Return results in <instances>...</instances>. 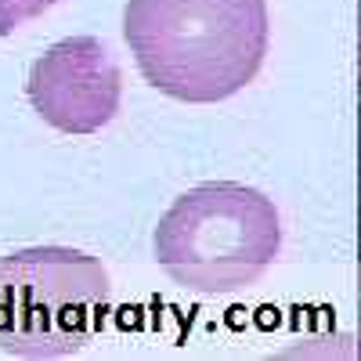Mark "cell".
I'll return each instance as SVG.
<instances>
[{"label":"cell","instance_id":"6da1fadb","mask_svg":"<svg viewBox=\"0 0 361 361\" xmlns=\"http://www.w3.org/2000/svg\"><path fill=\"white\" fill-rule=\"evenodd\" d=\"M123 37L159 94L214 105L257 80L271 18L267 0H127Z\"/></svg>","mask_w":361,"mask_h":361},{"label":"cell","instance_id":"7a4b0ae2","mask_svg":"<svg viewBox=\"0 0 361 361\" xmlns=\"http://www.w3.org/2000/svg\"><path fill=\"white\" fill-rule=\"evenodd\" d=\"M282 253L275 199L243 180H206L159 217L152 257L188 293L231 296L260 282Z\"/></svg>","mask_w":361,"mask_h":361},{"label":"cell","instance_id":"3957f363","mask_svg":"<svg viewBox=\"0 0 361 361\" xmlns=\"http://www.w3.org/2000/svg\"><path fill=\"white\" fill-rule=\"evenodd\" d=\"M109 311L98 257L69 246H29L0 257V350L54 361L90 343Z\"/></svg>","mask_w":361,"mask_h":361},{"label":"cell","instance_id":"277c9868","mask_svg":"<svg viewBox=\"0 0 361 361\" xmlns=\"http://www.w3.org/2000/svg\"><path fill=\"white\" fill-rule=\"evenodd\" d=\"M25 94L47 127L83 137L116 119L123 76L98 37H66L33 62Z\"/></svg>","mask_w":361,"mask_h":361},{"label":"cell","instance_id":"5b68a950","mask_svg":"<svg viewBox=\"0 0 361 361\" xmlns=\"http://www.w3.org/2000/svg\"><path fill=\"white\" fill-rule=\"evenodd\" d=\"M54 4H58V0H0V37H11L18 25H25L29 18L44 15Z\"/></svg>","mask_w":361,"mask_h":361}]
</instances>
